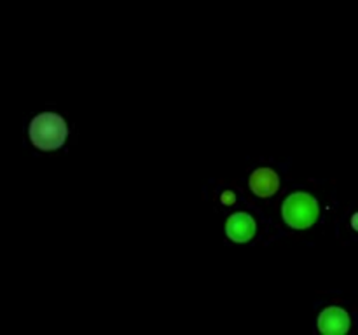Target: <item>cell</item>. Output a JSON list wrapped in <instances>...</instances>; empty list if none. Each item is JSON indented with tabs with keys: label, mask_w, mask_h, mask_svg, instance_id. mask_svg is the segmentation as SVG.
I'll return each instance as SVG.
<instances>
[{
	"label": "cell",
	"mask_w": 358,
	"mask_h": 335,
	"mask_svg": "<svg viewBox=\"0 0 358 335\" xmlns=\"http://www.w3.org/2000/svg\"><path fill=\"white\" fill-rule=\"evenodd\" d=\"M352 223H353V227H355V229L358 230V213H357V215H355V216H353Z\"/></svg>",
	"instance_id": "cell-6"
},
{
	"label": "cell",
	"mask_w": 358,
	"mask_h": 335,
	"mask_svg": "<svg viewBox=\"0 0 358 335\" xmlns=\"http://www.w3.org/2000/svg\"><path fill=\"white\" fill-rule=\"evenodd\" d=\"M227 236L236 243H247L255 234V222L247 213H234L229 216L226 225Z\"/></svg>",
	"instance_id": "cell-4"
},
{
	"label": "cell",
	"mask_w": 358,
	"mask_h": 335,
	"mask_svg": "<svg viewBox=\"0 0 358 335\" xmlns=\"http://www.w3.org/2000/svg\"><path fill=\"white\" fill-rule=\"evenodd\" d=\"M250 188L259 198H269L280 188L278 174L273 170H268V168H261V170L252 173Z\"/></svg>",
	"instance_id": "cell-5"
},
{
	"label": "cell",
	"mask_w": 358,
	"mask_h": 335,
	"mask_svg": "<svg viewBox=\"0 0 358 335\" xmlns=\"http://www.w3.org/2000/svg\"><path fill=\"white\" fill-rule=\"evenodd\" d=\"M283 218L294 229H306L318 218V202L306 192H296L283 202Z\"/></svg>",
	"instance_id": "cell-2"
},
{
	"label": "cell",
	"mask_w": 358,
	"mask_h": 335,
	"mask_svg": "<svg viewBox=\"0 0 358 335\" xmlns=\"http://www.w3.org/2000/svg\"><path fill=\"white\" fill-rule=\"evenodd\" d=\"M318 328L322 334L327 335L346 334L350 330V316L339 307H327L318 316Z\"/></svg>",
	"instance_id": "cell-3"
},
{
	"label": "cell",
	"mask_w": 358,
	"mask_h": 335,
	"mask_svg": "<svg viewBox=\"0 0 358 335\" xmlns=\"http://www.w3.org/2000/svg\"><path fill=\"white\" fill-rule=\"evenodd\" d=\"M30 140L37 149L45 150H56L65 143L66 136H69V128L62 115L52 114V112H45V114L37 115L34 121L30 122Z\"/></svg>",
	"instance_id": "cell-1"
}]
</instances>
